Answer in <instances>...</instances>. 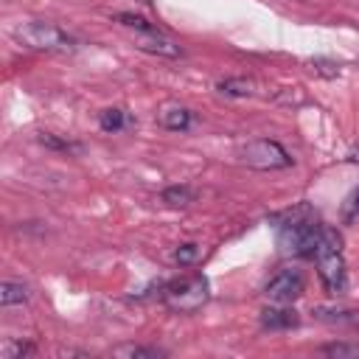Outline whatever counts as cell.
<instances>
[{"label": "cell", "instance_id": "1", "mask_svg": "<svg viewBox=\"0 0 359 359\" xmlns=\"http://www.w3.org/2000/svg\"><path fill=\"white\" fill-rule=\"evenodd\" d=\"M272 224H275L278 247H280L283 255H292V258H314L325 224L320 222L317 210L309 202H300V205H294V208L272 216Z\"/></svg>", "mask_w": 359, "mask_h": 359}, {"label": "cell", "instance_id": "2", "mask_svg": "<svg viewBox=\"0 0 359 359\" xmlns=\"http://www.w3.org/2000/svg\"><path fill=\"white\" fill-rule=\"evenodd\" d=\"M11 36L28 48V50H42V53H73L81 42L67 34L65 28H59L56 22H45V20H25L17 22L11 28Z\"/></svg>", "mask_w": 359, "mask_h": 359}, {"label": "cell", "instance_id": "3", "mask_svg": "<svg viewBox=\"0 0 359 359\" xmlns=\"http://www.w3.org/2000/svg\"><path fill=\"white\" fill-rule=\"evenodd\" d=\"M314 261H317V275H320L323 289L331 297L345 294L348 269H345V255H342V238H339V233L334 227L323 230V238H320V247L314 252Z\"/></svg>", "mask_w": 359, "mask_h": 359}, {"label": "cell", "instance_id": "4", "mask_svg": "<svg viewBox=\"0 0 359 359\" xmlns=\"http://www.w3.org/2000/svg\"><path fill=\"white\" fill-rule=\"evenodd\" d=\"M208 297H210V283L202 272L163 283V303L177 314H191V311L202 309L208 303Z\"/></svg>", "mask_w": 359, "mask_h": 359}, {"label": "cell", "instance_id": "5", "mask_svg": "<svg viewBox=\"0 0 359 359\" xmlns=\"http://www.w3.org/2000/svg\"><path fill=\"white\" fill-rule=\"evenodd\" d=\"M238 154H241V163L255 171H278L292 165V154L278 140H269V137H255L244 143Z\"/></svg>", "mask_w": 359, "mask_h": 359}, {"label": "cell", "instance_id": "6", "mask_svg": "<svg viewBox=\"0 0 359 359\" xmlns=\"http://www.w3.org/2000/svg\"><path fill=\"white\" fill-rule=\"evenodd\" d=\"M303 289H306V278H303V272L294 269V266H286V269L275 272V275L264 283V294H266V300H272V303H294V300L303 294Z\"/></svg>", "mask_w": 359, "mask_h": 359}, {"label": "cell", "instance_id": "7", "mask_svg": "<svg viewBox=\"0 0 359 359\" xmlns=\"http://www.w3.org/2000/svg\"><path fill=\"white\" fill-rule=\"evenodd\" d=\"M258 323H261L264 331H289V328L300 325V314L289 303H275V306L261 309Z\"/></svg>", "mask_w": 359, "mask_h": 359}, {"label": "cell", "instance_id": "8", "mask_svg": "<svg viewBox=\"0 0 359 359\" xmlns=\"http://www.w3.org/2000/svg\"><path fill=\"white\" fill-rule=\"evenodd\" d=\"M135 45L146 53H154V56H163V59H177L182 56V48L177 42H171L163 31H154V34H135Z\"/></svg>", "mask_w": 359, "mask_h": 359}, {"label": "cell", "instance_id": "9", "mask_svg": "<svg viewBox=\"0 0 359 359\" xmlns=\"http://www.w3.org/2000/svg\"><path fill=\"white\" fill-rule=\"evenodd\" d=\"M157 123L168 132H188L191 123H194V112L182 104H165L160 112H157Z\"/></svg>", "mask_w": 359, "mask_h": 359}, {"label": "cell", "instance_id": "10", "mask_svg": "<svg viewBox=\"0 0 359 359\" xmlns=\"http://www.w3.org/2000/svg\"><path fill=\"white\" fill-rule=\"evenodd\" d=\"M112 356H118V359H160V356H165V351L151 348V345L123 342V345H115L112 348Z\"/></svg>", "mask_w": 359, "mask_h": 359}, {"label": "cell", "instance_id": "11", "mask_svg": "<svg viewBox=\"0 0 359 359\" xmlns=\"http://www.w3.org/2000/svg\"><path fill=\"white\" fill-rule=\"evenodd\" d=\"M252 87L255 84L250 79H244V76H227V79L216 81V90L222 95H227V98H247V95H252Z\"/></svg>", "mask_w": 359, "mask_h": 359}, {"label": "cell", "instance_id": "12", "mask_svg": "<svg viewBox=\"0 0 359 359\" xmlns=\"http://www.w3.org/2000/svg\"><path fill=\"white\" fill-rule=\"evenodd\" d=\"M129 123H132V118H129L121 107H107V109H101V112H98V126H101L104 132H109V135H115V132L126 129Z\"/></svg>", "mask_w": 359, "mask_h": 359}, {"label": "cell", "instance_id": "13", "mask_svg": "<svg viewBox=\"0 0 359 359\" xmlns=\"http://www.w3.org/2000/svg\"><path fill=\"white\" fill-rule=\"evenodd\" d=\"M28 303V286L20 280H3L0 283V306L11 309V306H22Z\"/></svg>", "mask_w": 359, "mask_h": 359}, {"label": "cell", "instance_id": "14", "mask_svg": "<svg viewBox=\"0 0 359 359\" xmlns=\"http://www.w3.org/2000/svg\"><path fill=\"white\" fill-rule=\"evenodd\" d=\"M194 196H196V194H194L191 185H168V188H163L160 202L168 205V208H185V205L194 202Z\"/></svg>", "mask_w": 359, "mask_h": 359}, {"label": "cell", "instance_id": "15", "mask_svg": "<svg viewBox=\"0 0 359 359\" xmlns=\"http://www.w3.org/2000/svg\"><path fill=\"white\" fill-rule=\"evenodd\" d=\"M36 140H39V146H45V149H50V151H65V154L81 151V143L67 140V137H59V135H53V132H39Z\"/></svg>", "mask_w": 359, "mask_h": 359}, {"label": "cell", "instance_id": "16", "mask_svg": "<svg viewBox=\"0 0 359 359\" xmlns=\"http://www.w3.org/2000/svg\"><path fill=\"white\" fill-rule=\"evenodd\" d=\"M115 22L123 25V28H132L135 34H154V31H160L154 22H149L146 17L132 14V11H121V14H115Z\"/></svg>", "mask_w": 359, "mask_h": 359}, {"label": "cell", "instance_id": "17", "mask_svg": "<svg viewBox=\"0 0 359 359\" xmlns=\"http://www.w3.org/2000/svg\"><path fill=\"white\" fill-rule=\"evenodd\" d=\"M171 258H174L177 266H194L202 258V247L196 241H182V244H177V250L171 252Z\"/></svg>", "mask_w": 359, "mask_h": 359}, {"label": "cell", "instance_id": "18", "mask_svg": "<svg viewBox=\"0 0 359 359\" xmlns=\"http://www.w3.org/2000/svg\"><path fill=\"white\" fill-rule=\"evenodd\" d=\"M36 348H34V342H28V339H14V337H8L3 345H0V356L3 359H22V356H31Z\"/></svg>", "mask_w": 359, "mask_h": 359}, {"label": "cell", "instance_id": "19", "mask_svg": "<svg viewBox=\"0 0 359 359\" xmlns=\"http://www.w3.org/2000/svg\"><path fill=\"white\" fill-rule=\"evenodd\" d=\"M320 353L334 359H359V342H325L320 345Z\"/></svg>", "mask_w": 359, "mask_h": 359}, {"label": "cell", "instance_id": "20", "mask_svg": "<svg viewBox=\"0 0 359 359\" xmlns=\"http://www.w3.org/2000/svg\"><path fill=\"white\" fill-rule=\"evenodd\" d=\"M311 314L317 320H328V323H356L359 320V311H351V309H325V306H317Z\"/></svg>", "mask_w": 359, "mask_h": 359}, {"label": "cell", "instance_id": "21", "mask_svg": "<svg viewBox=\"0 0 359 359\" xmlns=\"http://www.w3.org/2000/svg\"><path fill=\"white\" fill-rule=\"evenodd\" d=\"M339 219H342V224H356V222H359V185H356V188L348 194V199L342 202Z\"/></svg>", "mask_w": 359, "mask_h": 359}, {"label": "cell", "instance_id": "22", "mask_svg": "<svg viewBox=\"0 0 359 359\" xmlns=\"http://www.w3.org/2000/svg\"><path fill=\"white\" fill-rule=\"evenodd\" d=\"M311 67H317V73H323V76H328V79L339 73V65H334V62H328V59H314Z\"/></svg>", "mask_w": 359, "mask_h": 359}]
</instances>
